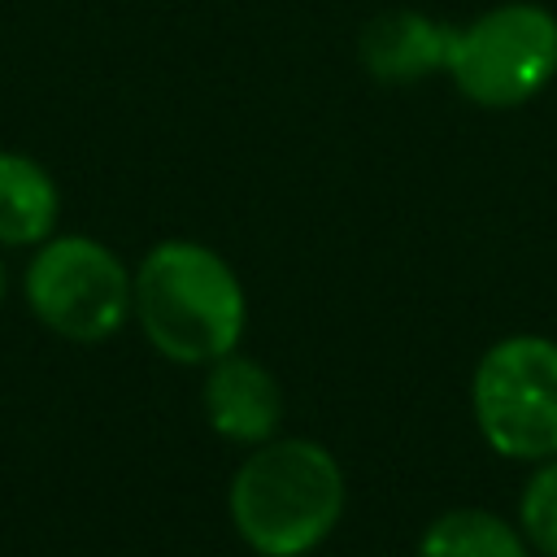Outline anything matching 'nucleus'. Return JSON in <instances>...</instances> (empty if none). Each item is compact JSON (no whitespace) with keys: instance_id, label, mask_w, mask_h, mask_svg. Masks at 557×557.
I'll return each mask as SVG.
<instances>
[{"instance_id":"nucleus-3","label":"nucleus","mask_w":557,"mask_h":557,"mask_svg":"<svg viewBox=\"0 0 557 557\" xmlns=\"http://www.w3.org/2000/svg\"><path fill=\"white\" fill-rule=\"evenodd\" d=\"M30 313L74 344L109 339L135 305V274L91 235H48L26 265Z\"/></svg>"},{"instance_id":"nucleus-2","label":"nucleus","mask_w":557,"mask_h":557,"mask_svg":"<svg viewBox=\"0 0 557 557\" xmlns=\"http://www.w3.org/2000/svg\"><path fill=\"white\" fill-rule=\"evenodd\" d=\"M231 522L261 557H300L344 513V470L313 440H265L231 479Z\"/></svg>"},{"instance_id":"nucleus-6","label":"nucleus","mask_w":557,"mask_h":557,"mask_svg":"<svg viewBox=\"0 0 557 557\" xmlns=\"http://www.w3.org/2000/svg\"><path fill=\"white\" fill-rule=\"evenodd\" d=\"M205 413L218 435H226L235 444H265V440H274L278 418H283L278 379L261 361L226 352V357L209 361Z\"/></svg>"},{"instance_id":"nucleus-4","label":"nucleus","mask_w":557,"mask_h":557,"mask_svg":"<svg viewBox=\"0 0 557 557\" xmlns=\"http://www.w3.org/2000/svg\"><path fill=\"white\" fill-rule=\"evenodd\" d=\"M470 405L483 440L500 457H557V344L544 335L492 344L474 366Z\"/></svg>"},{"instance_id":"nucleus-1","label":"nucleus","mask_w":557,"mask_h":557,"mask_svg":"<svg viewBox=\"0 0 557 557\" xmlns=\"http://www.w3.org/2000/svg\"><path fill=\"white\" fill-rule=\"evenodd\" d=\"M148 344L178 366H209L244 335V287L235 270L196 239L157 244L135 270V305Z\"/></svg>"},{"instance_id":"nucleus-9","label":"nucleus","mask_w":557,"mask_h":557,"mask_svg":"<svg viewBox=\"0 0 557 557\" xmlns=\"http://www.w3.org/2000/svg\"><path fill=\"white\" fill-rule=\"evenodd\" d=\"M418 557H531V544L487 509H448L422 531Z\"/></svg>"},{"instance_id":"nucleus-11","label":"nucleus","mask_w":557,"mask_h":557,"mask_svg":"<svg viewBox=\"0 0 557 557\" xmlns=\"http://www.w3.org/2000/svg\"><path fill=\"white\" fill-rule=\"evenodd\" d=\"M4 287H9V278H4V261H0V300H4Z\"/></svg>"},{"instance_id":"nucleus-8","label":"nucleus","mask_w":557,"mask_h":557,"mask_svg":"<svg viewBox=\"0 0 557 557\" xmlns=\"http://www.w3.org/2000/svg\"><path fill=\"white\" fill-rule=\"evenodd\" d=\"M57 178L26 152H0V244L30 248L57 231Z\"/></svg>"},{"instance_id":"nucleus-7","label":"nucleus","mask_w":557,"mask_h":557,"mask_svg":"<svg viewBox=\"0 0 557 557\" xmlns=\"http://www.w3.org/2000/svg\"><path fill=\"white\" fill-rule=\"evenodd\" d=\"M448 44L453 26L418 9H392L366 22L361 61L379 83H418L448 65Z\"/></svg>"},{"instance_id":"nucleus-5","label":"nucleus","mask_w":557,"mask_h":557,"mask_svg":"<svg viewBox=\"0 0 557 557\" xmlns=\"http://www.w3.org/2000/svg\"><path fill=\"white\" fill-rule=\"evenodd\" d=\"M444 70L466 100L513 109L540 96L557 74V17L540 4L487 9L470 26H453Z\"/></svg>"},{"instance_id":"nucleus-10","label":"nucleus","mask_w":557,"mask_h":557,"mask_svg":"<svg viewBox=\"0 0 557 557\" xmlns=\"http://www.w3.org/2000/svg\"><path fill=\"white\" fill-rule=\"evenodd\" d=\"M518 531L540 557H557V457L540 461L518 500Z\"/></svg>"}]
</instances>
